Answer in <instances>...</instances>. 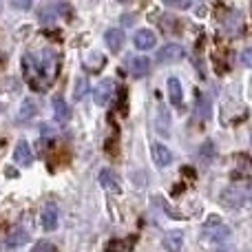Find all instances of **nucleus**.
<instances>
[{
	"instance_id": "f257e3e1",
	"label": "nucleus",
	"mask_w": 252,
	"mask_h": 252,
	"mask_svg": "<svg viewBox=\"0 0 252 252\" xmlns=\"http://www.w3.org/2000/svg\"><path fill=\"white\" fill-rule=\"evenodd\" d=\"M221 201L226 206H230V208H241V206H246L248 201H252V190L250 188H244V186H230L223 190Z\"/></svg>"
},
{
	"instance_id": "f03ea898",
	"label": "nucleus",
	"mask_w": 252,
	"mask_h": 252,
	"mask_svg": "<svg viewBox=\"0 0 252 252\" xmlns=\"http://www.w3.org/2000/svg\"><path fill=\"white\" fill-rule=\"evenodd\" d=\"M186 56V51H184V47L182 44H164V47L157 51V56H155V60H157V64H173V62H179L182 58Z\"/></svg>"
},
{
	"instance_id": "7ed1b4c3",
	"label": "nucleus",
	"mask_w": 252,
	"mask_h": 252,
	"mask_svg": "<svg viewBox=\"0 0 252 252\" xmlns=\"http://www.w3.org/2000/svg\"><path fill=\"white\" fill-rule=\"evenodd\" d=\"M228 235H230L228 226H223V223L219 221V217H210V223L204 230V241H208V244H219V241H223Z\"/></svg>"
},
{
	"instance_id": "20e7f679",
	"label": "nucleus",
	"mask_w": 252,
	"mask_h": 252,
	"mask_svg": "<svg viewBox=\"0 0 252 252\" xmlns=\"http://www.w3.org/2000/svg\"><path fill=\"white\" fill-rule=\"evenodd\" d=\"M113 93H115V84L113 80H102L100 84L95 87V91H93V97H95V104L97 106H106L111 100H113Z\"/></svg>"
},
{
	"instance_id": "39448f33",
	"label": "nucleus",
	"mask_w": 252,
	"mask_h": 252,
	"mask_svg": "<svg viewBox=\"0 0 252 252\" xmlns=\"http://www.w3.org/2000/svg\"><path fill=\"white\" fill-rule=\"evenodd\" d=\"M60 223V210H58L56 204H47L42 208V228L47 232H53Z\"/></svg>"
},
{
	"instance_id": "423d86ee",
	"label": "nucleus",
	"mask_w": 252,
	"mask_h": 252,
	"mask_svg": "<svg viewBox=\"0 0 252 252\" xmlns=\"http://www.w3.org/2000/svg\"><path fill=\"white\" fill-rule=\"evenodd\" d=\"M133 42H135V47H137L139 51H148V49H153L157 44V38H155V33H153L151 29H139L137 33H135Z\"/></svg>"
},
{
	"instance_id": "0eeeda50",
	"label": "nucleus",
	"mask_w": 252,
	"mask_h": 252,
	"mask_svg": "<svg viewBox=\"0 0 252 252\" xmlns=\"http://www.w3.org/2000/svg\"><path fill=\"white\" fill-rule=\"evenodd\" d=\"M100 184L106 188V190H113V192H120L122 190V182H120V177L113 173L111 168H104V170H100Z\"/></svg>"
},
{
	"instance_id": "6e6552de",
	"label": "nucleus",
	"mask_w": 252,
	"mask_h": 252,
	"mask_svg": "<svg viewBox=\"0 0 252 252\" xmlns=\"http://www.w3.org/2000/svg\"><path fill=\"white\" fill-rule=\"evenodd\" d=\"M128 71L135 78H144L151 71V60L148 58H128Z\"/></svg>"
},
{
	"instance_id": "1a4fd4ad",
	"label": "nucleus",
	"mask_w": 252,
	"mask_h": 252,
	"mask_svg": "<svg viewBox=\"0 0 252 252\" xmlns=\"http://www.w3.org/2000/svg\"><path fill=\"white\" fill-rule=\"evenodd\" d=\"M104 42H106V47H109L111 51L118 53L120 49L124 47V31L122 29H109L104 33Z\"/></svg>"
},
{
	"instance_id": "9d476101",
	"label": "nucleus",
	"mask_w": 252,
	"mask_h": 252,
	"mask_svg": "<svg viewBox=\"0 0 252 252\" xmlns=\"http://www.w3.org/2000/svg\"><path fill=\"white\" fill-rule=\"evenodd\" d=\"M13 159H16L20 166H29L31 161H33V155H31L29 142H18V144H16V151H13Z\"/></svg>"
},
{
	"instance_id": "9b49d317",
	"label": "nucleus",
	"mask_w": 252,
	"mask_h": 252,
	"mask_svg": "<svg viewBox=\"0 0 252 252\" xmlns=\"http://www.w3.org/2000/svg\"><path fill=\"white\" fill-rule=\"evenodd\" d=\"M151 153H153V159H155L157 166H168L170 161H173V153H170L164 144H153Z\"/></svg>"
},
{
	"instance_id": "f8f14e48",
	"label": "nucleus",
	"mask_w": 252,
	"mask_h": 252,
	"mask_svg": "<svg viewBox=\"0 0 252 252\" xmlns=\"http://www.w3.org/2000/svg\"><path fill=\"white\" fill-rule=\"evenodd\" d=\"M168 100L173 106H182V100H184V93H182V82L177 78H168Z\"/></svg>"
},
{
	"instance_id": "ddd939ff",
	"label": "nucleus",
	"mask_w": 252,
	"mask_h": 252,
	"mask_svg": "<svg viewBox=\"0 0 252 252\" xmlns=\"http://www.w3.org/2000/svg\"><path fill=\"white\" fill-rule=\"evenodd\" d=\"M27 241H29V232H27L22 226H16V228H11V230H9V235H7V244L9 246L18 248V246L27 244Z\"/></svg>"
},
{
	"instance_id": "4468645a",
	"label": "nucleus",
	"mask_w": 252,
	"mask_h": 252,
	"mask_svg": "<svg viewBox=\"0 0 252 252\" xmlns=\"http://www.w3.org/2000/svg\"><path fill=\"white\" fill-rule=\"evenodd\" d=\"M182 246H184V235L179 230H173L164 237V248L168 252H179Z\"/></svg>"
},
{
	"instance_id": "2eb2a0df",
	"label": "nucleus",
	"mask_w": 252,
	"mask_h": 252,
	"mask_svg": "<svg viewBox=\"0 0 252 252\" xmlns=\"http://www.w3.org/2000/svg\"><path fill=\"white\" fill-rule=\"evenodd\" d=\"M235 164H237V175H241V177H250L252 175V161L248 155H237L235 157Z\"/></svg>"
},
{
	"instance_id": "dca6fc26",
	"label": "nucleus",
	"mask_w": 252,
	"mask_h": 252,
	"mask_svg": "<svg viewBox=\"0 0 252 252\" xmlns=\"http://www.w3.org/2000/svg\"><path fill=\"white\" fill-rule=\"evenodd\" d=\"M53 113H56V120L58 122H66L69 120V106L62 97H53Z\"/></svg>"
},
{
	"instance_id": "f3484780",
	"label": "nucleus",
	"mask_w": 252,
	"mask_h": 252,
	"mask_svg": "<svg viewBox=\"0 0 252 252\" xmlns=\"http://www.w3.org/2000/svg\"><path fill=\"white\" fill-rule=\"evenodd\" d=\"M35 113H38V106H35V102L33 100H25V104H22V109H20V122H25V120H31Z\"/></svg>"
},
{
	"instance_id": "a211bd4d",
	"label": "nucleus",
	"mask_w": 252,
	"mask_h": 252,
	"mask_svg": "<svg viewBox=\"0 0 252 252\" xmlns=\"http://www.w3.org/2000/svg\"><path fill=\"white\" fill-rule=\"evenodd\" d=\"M197 115H199V120H208V115H210L208 97H199V102H197Z\"/></svg>"
},
{
	"instance_id": "6ab92c4d",
	"label": "nucleus",
	"mask_w": 252,
	"mask_h": 252,
	"mask_svg": "<svg viewBox=\"0 0 252 252\" xmlns=\"http://www.w3.org/2000/svg\"><path fill=\"white\" fill-rule=\"evenodd\" d=\"M166 109L164 106H159V118H157V130H159L161 135H164V137H168V126H166L164 122H166Z\"/></svg>"
},
{
	"instance_id": "aec40b11",
	"label": "nucleus",
	"mask_w": 252,
	"mask_h": 252,
	"mask_svg": "<svg viewBox=\"0 0 252 252\" xmlns=\"http://www.w3.org/2000/svg\"><path fill=\"white\" fill-rule=\"evenodd\" d=\"M58 9V4H51V7H44L42 9V13H40V20L42 22H51L53 18L58 16V13H62V11H56Z\"/></svg>"
},
{
	"instance_id": "412c9836",
	"label": "nucleus",
	"mask_w": 252,
	"mask_h": 252,
	"mask_svg": "<svg viewBox=\"0 0 252 252\" xmlns=\"http://www.w3.org/2000/svg\"><path fill=\"white\" fill-rule=\"evenodd\" d=\"M87 91H89V82H87V80H84V78H80L78 82H75V91H73V97H75V100H80V97H82V95H84V93H87Z\"/></svg>"
},
{
	"instance_id": "4be33fe9",
	"label": "nucleus",
	"mask_w": 252,
	"mask_h": 252,
	"mask_svg": "<svg viewBox=\"0 0 252 252\" xmlns=\"http://www.w3.org/2000/svg\"><path fill=\"white\" fill-rule=\"evenodd\" d=\"M201 159L204 161H213V157H215V146H213V142H206L204 146H201Z\"/></svg>"
},
{
	"instance_id": "5701e85b",
	"label": "nucleus",
	"mask_w": 252,
	"mask_h": 252,
	"mask_svg": "<svg viewBox=\"0 0 252 252\" xmlns=\"http://www.w3.org/2000/svg\"><path fill=\"white\" fill-rule=\"evenodd\" d=\"M31 252H58V248L53 244H49V241H38Z\"/></svg>"
},
{
	"instance_id": "b1692460",
	"label": "nucleus",
	"mask_w": 252,
	"mask_h": 252,
	"mask_svg": "<svg viewBox=\"0 0 252 252\" xmlns=\"http://www.w3.org/2000/svg\"><path fill=\"white\" fill-rule=\"evenodd\" d=\"M126 89H120V113L126 115V106H128V100H126Z\"/></svg>"
},
{
	"instance_id": "393cba45",
	"label": "nucleus",
	"mask_w": 252,
	"mask_h": 252,
	"mask_svg": "<svg viewBox=\"0 0 252 252\" xmlns=\"http://www.w3.org/2000/svg\"><path fill=\"white\" fill-rule=\"evenodd\" d=\"M168 7H179V9H186L190 4V0H164Z\"/></svg>"
},
{
	"instance_id": "a878e982",
	"label": "nucleus",
	"mask_w": 252,
	"mask_h": 252,
	"mask_svg": "<svg viewBox=\"0 0 252 252\" xmlns=\"http://www.w3.org/2000/svg\"><path fill=\"white\" fill-rule=\"evenodd\" d=\"M241 62L252 69V49H246V51H241Z\"/></svg>"
},
{
	"instance_id": "bb28decb",
	"label": "nucleus",
	"mask_w": 252,
	"mask_h": 252,
	"mask_svg": "<svg viewBox=\"0 0 252 252\" xmlns=\"http://www.w3.org/2000/svg\"><path fill=\"white\" fill-rule=\"evenodd\" d=\"M31 2H33V0H13V4H16L18 9H29Z\"/></svg>"
},
{
	"instance_id": "cd10ccee",
	"label": "nucleus",
	"mask_w": 252,
	"mask_h": 252,
	"mask_svg": "<svg viewBox=\"0 0 252 252\" xmlns=\"http://www.w3.org/2000/svg\"><path fill=\"white\" fill-rule=\"evenodd\" d=\"M120 2H128V0H120Z\"/></svg>"
},
{
	"instance_id": "c85d7f7f",
	"label": "nucleus",
	"mask_w": 252,
	"mask_h": 252,
	"mask_svg": "<svg viewBox=\"0 0 252 252\" xmlns=\"http://www.w3.org/2000/svg\"><path fill=\"white\" fill-rule=\"evenodd\" d=\"M109 252H115V250H109Z\"/></svg>"
},
{
	"instance_id": "c756f323",
	"label": "nucleus",
	"mask_w": 252,
	"mask_h": 252,
	"mask_svg": "<svg viewBox=\"0 0 252 252\" xmlns=\"http://www.w3.org/2000/svg\"><path fill=\"white\" fill-rule=\"evenodd\" d=\"M219 252H223V250H219Z\"/></svg>"
}]
</instances>
